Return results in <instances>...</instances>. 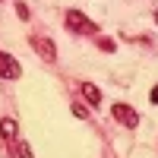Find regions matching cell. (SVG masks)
I'll use <instances>...</instances> for the list:
<instances>
[{"instance_id":"obj_1","label":"cell","mask_w":158,"mask_h":158,"mask_svg":"<svg viewBox=\"0 0 158 158\" xmlns=\"http://www.w3.org/2000/svg\"><path fill=\"white\" fill-rule=\"evenodd\" d=\"M63 22H67V29L76 32V35H95L98 32V25L92 22L85 13H79V10H67L63 13Z\"/></svg>"},{"instance_id":"obj_2","label":"cell","mask_w":158,"mask_h":158,"mask_svg":"<svg viewBox=\"0 0 158 158\" xmlns=\"http://www.w3.org/2000/svg\"><path fill=\"white\" fill-rule=\"evenodd\" d=\"M111 114H114V120H117V123H123L127 130H136V127H139V114H136V108H133V104L117 101L114 108H111Z\"/></svg>"},{"instance_id":"obj_3","label":"cell","mask_w":158,"mask_h":158,"mask_svg":"<svg viewBox=\"0 0 158 158\" xmlns=\"http://www.w3.org/2000/svg\"><path fill=\"white\" fill-rule=\"evenodd\" d=\"M29 44H32L35 54H38V57H44L48 63H54V60H57V44L51 41V38H44V35H32V38H29Z\"/></svg>"},{"instance_id":"obj_4","label":"cell","mask_w":158,"mask_h":158,"mask_svg":"<svg viewBox=\"0 0 158 158\" xmlns=\"http://www.w3.org/2000/svg\"><path fill=\"white\" fill-rule=\"evenodd\" d=\"M22 76V67H19V60L6 54V51H0V79H19Z\"/></svg>"},{"instance_id":"obj_5","label":"cell","mask_w":158,"mask_h":158,"mask_svg":"<svg viewBox=\"0 0 158 158\" xmlns=\"http://www.w3.org/2000/svg\"><path fill=\"white\" fill-rule=\"evenodd\" d=\"M82 98L95 108V104H101V89L98 85H92V82H82Z\"/></svg>"},{"instance_id":"obj_6","label":"cell","mask_w":158,"mask_h":158,"mask_svg":"<svg viewBox=\"0 0 158 158\" xmlns=\"http://www.w3.org/2000/svg\"><path fill=\"white\" fill-rule=\"evenodd\" d=\"M16 133H19L16 120H13V117H3V120H0V136L3 139H16Z\"/></svg>"},{"instance_id":"obj_7","label":"cell","mask_w":158,"mask_h":158,"mask_svg":"<svg viewBox=\"0 0 158 158\" xmlns=\"http://www.w3.org/2000/svg\"><path fill=\"white\" fill-rule=\"evenodd\" d=\"M16 152H19V158H32V149L25 139H16Z\"/></svg>"},{"instance_id":"obj_8","label":"cell","mask_w":158,"mask_h":158,"mask_svg":"<svg viewBox=\"0 0 158 158\" xmlns=\"http://www.w3.org/2000/svg\"><path fill=\"white\" fill-rule=\"evenodd\" d=\"M73 114L79 117V120H85V117H89V108H85V104H79V101H76V104H73Z\"/></svg>"},{"instance_id":"obj_9","label":"cell","mask_w":158,"mask_h":158,"mask_svg":"<svg viewBox=\"0 0 158 158\" xmlns=\"http://www.w3.org/2000/svg\"><path fill=\"white\" fill-rule=\"evenodd\" d=\"M98 48H101V51H108V54H111V51H114L117 44L111 41V38H98Z\"/></svg>"},{"instance_id":"obj_10","label":"cell","mask_w":158,"mask_h":158,"mask_svg":"<svg viewBox=\"0 0 158 158\" xmlns=\"http://www.w3.org/2000/svg\"><path fill=\"white\" fill-rule=\"evenodd\" d=\"M16 13H19V19H22V22H25V19H29V6H25V3H22V0H19V3H16Z\"/></svg>"},{"instance_id":"obj_11","label":"cell","mask_w":158,"mask_h":158,"mask_svg":"<svg viewBox=\"0 0 158 158\" xmlns=\"http://www.w3.org/2000/svg\"><path fill=\"white\" fill-rule=\"evenodd\" d=\"M149 98H152V104H158V85H155V89L149 92Z\"/></svg>"},{"instance_id":"obj_12","label":"cell","mask_w":158,"mask_h":158,"mask_svg":"<svg viewBox=\"0 0 158 158\" xmlns=\"http://www.w3.org/2000/svg\"><path fill=\"white\" fill-rule=\"evenodd\" d=\"M155 25H158V10H155Z\"/></svg>"}]
</instances>
